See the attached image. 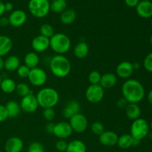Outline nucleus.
Listing matches in <instances>:
<instances>
[{
    "label": "nucleus",
    "mask_w": 152,
    "mask_h": 152,
    "mask_svg": "<svg viewBox=\"0 0 152 152\" xmlns=\"http://www.w3.org/2000/svg\"><path fill=\"white\" fill-rule=\"evenodd\" d=\"M147 98H148V101L151 105H152V89L148 92V96H147Z\"/></svg>",
    "instance_id": "obj_47"
},
{
    "label": "nucleus",
    "mask_w": 152,
    "mask_h": 152,
    "mask_svg": "<svg viewBox=\"0 0 152 152\" xmlns=\"http://www.w3.org/2000/svg\"><path fill=\"white\" fill-rule=\"evenodd\" d=\"M86 98L91 103H99L102 100L105 95V90L99 84L90 85L86 91Z\"/></svg>",
    "instance_id": "obj_7"
},
{
    "label": "nucleus",
    "mask_w": 152,
    "mask_h": 152,
    "mask_svg": "<svg viewBox=\"0 0 152 152\" xmlns=\"http://www.w3.org/2000/svg\"><path fill=\"white\" fill-rule=\"evenodd\" d=\"M28 79L32 86L35 87H41L47 82L48 76L45 70L37 67L31 69Z\"/></svg>",
    "instance_id": "obj_8"
},
{
    "label": "nucleus",
    "mask_w": 152,
    "mask_h": 152,
    "mask_svg": "<svg viewBox=\"0 0 152 152\" xmlns=\"http://www.w3.org/2000/svg\"><path fill=\"white\" fill-rule=\"evenodd\" d=\"M77 18V13L73 9H65L63 12L60 13V22L63 25H71L74 23Z\"/></svg>",
    "instance_id": "obj_25"
},
{
    "label": "nucleus",
    "mask_w": 152,
    "mask_h": 152,
    "mask_svg": "<svg viewBox=\"0 0 152 152\" xmlns=\"http://www.w3.org/2000/svg\"><path fill=\"white\" fill-rule=\"evenodd\" d=\"M28 152H45V151L42 144L39 142H33L28 146Z\"/></svg>",
    "instance_id": "obj_35"
},
{
    "label": "nucleus",
    "mask_w": 152,
    "mask_h": 152,
    "mask_svg": "<svg viewBox=\"0 0 152 152\" xmlns=\"http://www.w3.org/2000/svg\"><path fill=\"white\" fill-rule=\"evenodd\" d=\"M4 68V60L1 56H0V71Z\"/></svg>",
    "instance_id": "obj_48"
},
{
    "label": "nucleus",
    "mask_w": 152,
    "mask_h": 152,
    "mask_svg": "<svg viewBox=\"0 0 152 152\" xmlns=\"http://www.w3.org/2000/svg\"><path fill=\"white\" fill-rule=\"evenodd\" d=\"M19 105H20L21 109L27 114L34 113L39 107L37 97L33 94H30L28 96L22 97Z\"/></svg>",
    "instance_id": "obj_10"
},
{
    "label": "nucleus",
    "mask_w": 152,
    "mask_h": 152,
    "mask_svg": "<svg viewBox=\"0 0 152 152\" xmlns=\"http://www.w3.org/2000/svg\"><path fill=\"white\" fill-rule=\"evenodd\" d=\"M87 148L84 142L80 140H74L68 143L67 152H86Z\"/></svg>",
    "instance_id": "obj_28"
},
{
    "label": "nucleus",
    "mask_w": 152,
    "mask_h": 152,
    "mask_svg": "<svg viewBox=\"0 0 152 152\" xmlns=\"http://www.w3.org/2000/svg\"><path fill=\"white\" fill-rule=\"evenodd\" d=\"M24 143L21 138L18 137H10L4 144L5 152H21L23 149Z\"/></svg>",
    "instance_id": "obj_17"
},
{
    "label": "nucleus",
    "mask_w": 152,
    "mask_h": 152,
    "mask_svg": "<svg viewBox=\"0 0 152 152\" xmlns=\"http://www.w3.org/2000/svg\"><path fill=\"white\" fill-rule=\"evenodd\" d=\"M144 68L148 72L152 73V52L146 55L143 60Z\"/></svg>",
    "instance_id": "obj_38"
},
{
    "label": "nucleus",
    "mask_w": 152,
    "mask_h": 152,
    "mask_svg": "<svg viewBox=\"0 0 152 152\" xmlns=\"http://www.w3.org/2000/svg\"><path fill=\"white\" fill-rule=\"evenodd\" d=\"M49 68L55 77L64 78L71 73V64L69 59L64 55L56 54L50 59Z\"/></svg>",
    "instance_id": "obj_2"
},
{
    "label": "nucleus",
    "mask_w": 152,
    "mask_h": 152,
    "mask_svg": "<svg viewBox=\"0 0 152 152\" xmlns=\"http://www.w3.org/2000/svg\"><path fill=\"white\" fill-rule=\"evenodd\" d=\"M139 2L140 0H125V3L129 7H136Z\"/></svg>",
    "instance_id": "obj_42"
},
{
    "label": "nucleus",
    "mask_w": 152,
    "mask_h": 152,
    "mask_svg": "<svg viewBox=\"0 0 152 152\" xmlns=\"http://www.w3.org/2000/svg\"><path fill=\"white\" fill-rule=\"evenodd\" d=\"M91 130L92 133L99 136L101 134L105 132V127L102 123L96 121L92 123L91 126Z\"/></svg>",
    "instance_id": "obj_33"
},
{
    "label": "nucleus",
    "mask_w": 152,
    "mask_h": 152,
    "mask_svg": "<svg viewBox=\"0 0 152 152\" xmlns=\"http://www.w3.org/2000/svg\"><path fill=\"white\" fill-rule=\"evenodd\" d=\"M16 82L10 78H5L1 80L0 84V88L4 93L11 94L16 90Z\"/></svg>",
    "instance_id": "obj_29"
},
{
    "label": "nucleus",
    "mask_w": 152,
    "mask_h": 152,
    "mask_svg": "<svg viewBox=\"0 0 152 152\" xmlns=\"http://www.w3.org/2000/svg\"><path fill=\"white\" fill-rule=\"evenodd\" d=\"M117 82V77L116 74H113V73H106L101 77L99 85L105 90V89L112 88L116 85Z\"/></svg>",
    "instance_id": "obj_19"
},
{
    "label": "nucleus",
    "mask_w": 152,
    "mask_h": 152,
    "mask_svg": "<svg viewBox=\"0 0 152 152\" xmlns=\"http://www.w3.org/2000/svg\"><path fill=\"white\" fill-rule=\"evenodd\" d=\"M30 71H31V69L28 68L25 65H20L19 68H18V69L16 70V72H17L18 76L20 78L25 79L28 77Z\"/></svg>",
    "instance_id": "obj_37"
},
{
    "label": "nucleus",
    "mask_w": 152,
    "mask_h": 152,
    "mask_svg": "<svg viewBox=\"0 0 152 152\" xmlns=\"http://www.w3.org/2000/svg\"><path fill=\"white\" fill-rule=\"evenodd\" d=\"M9 25L14 28L22 26L27 21V14L22 10H15L10 13L8 17Z\"/></svg>",
    "instance_id": "obj_13"
},
{
    "label": "nucleus",
    "mask_w": 152,
    "mask_h": 152,
    "mask_svg": "<svg viewBox=\"0 0 152 152\" xmlns=\"http://www.w3.org/2000/svg\"><path fill=\"white\" fill-rule=\"evenodd\" d=\"M15 91H16V94L22 98L28 96L30 94H32V91H31V88H30V87L28 86V85H27L26 83H19V84L16 85Z\"/></svg>",
    "instance_id": "obj_31"
},
{
    "label": "nucleus",
    "mask_w": 152,
    "mask_h": 152,
    "mask_svg": "<svg viewBox=\"0 0 152 152\" xmlns=\"http://www.w3.org/2000/svg\"><path fill=\"white\" fill-rule=\"evenodd\" d=\"M132 64H133V67L134 70L139 69L140 67V65L139 62H134V63H132Z\"/></svg>",
    "instance_id": "obj_49"
},
{
    "label": "nucleus",
    "mask_w": 152,
    "mask_h": 152,
    "mask_svg": "<svg viewBox=\"0 0 152 152\" xmlns=\"http://www.w3.org/2000/svg\"><path fill=\"white\" fill-rule=\"evenodd\" d=\"M149 41H150V43H151V45H152V35L150 37V39H149Z\"/></svg>",
    "instance_id": "obj_52"
},
{
    "label": "nucleus",
    "mask_w": 152,
    "mask_h": 152,
    "mask_svg": "<svg viewBox=\"0 0 152 152\" xmlns=\"http://www.w3.org/2000/svg\"><path fill=\"white\" fill-rule=\"evenodd\" d=\"M134 138L130 134H124L118 137L117 145L122 149H128L133 146Z\"/></svg>",
    "instance_id": "obj_27"
},
{
    "label": "nucleus",
    "mask_w": 152,
    "mask_h": 152,
    "mask_svg": "<svg viewBox=\"0 0 152 152\" xmlns=\"http://www.w3.org/2000/svg\"><path fill=\"white\" fill-rule=\"evenodd\" d=\"M69 124L73 132L76 133H83L87 129L88 121L84 114L78 113L70 119Z\"/></svg>",
    "instance_id": "obj_9"
},
{
    "label": "nucleus",
    "mask_w": 152,
    "mask_h": 152,
    "mask_svg": "<svg viewBox=\"0 0 152 152\" xmlns=\"http://www.w3.org/2000/svg\"><path fill=\"white\" fill-rule=\"evenodd\" d=\"M4 106H5L7 115H8V118H15L18 117L22 111L20 105L14 100H10L7 102Z\"/></svg>",
    "instance_id": "obj_23"
},
{
    "label": "nucleus",
    "mask_w": 152,
    "mask_h": 152,
    "mask_svg": "<svg viewBox=\"0 0 152 152\" xmlns=\"http://www.w3.org/2000/svg\"><path fill=\"white\" fill-rule=\"evenodd\" d=\"M80 105L77 101L70 100L67 102L62 111V115L66 120H70L73 116L80 113Z\"/></svg>",
    "instance_id": "obj_15"
},
{
    "label": "nucleus",
    "mask_w": 152,
    "mask_h": 152,
    "mask_svg": "<svg viewBox=\"0 0 152 152\" xmlns=\"http://www.w3.org/2000/svg\"><path fill=\"white\" fill-rule=\"evenodd\" d=\"M7 118H8V115H7L5 106L0 104V123L5 121Z\"/></svg>",
    "instance_id": "obj_40"
},
{
    "label": "nucleus",
    "mask_w": 152,
    "mask_h": 152,
    "mask_svg": "<svg viewBox=\"0 0 152 152\" xmlns=\"http://www.w3.org/2000/svg\"><path fill=\"white\" fill-rule=\"evenodd\" d=\"M151 28H152V19H151Z\"/></svg>",
    "instance_id": "obj_55"
},
{
    "label": "nucleus",
    "mask_w": 152,
    "mask_h": 152,
    "mask_svg": "<svg viewBox=\"0 0 152 152\" xmlns=\"http://www.w3.org/2000/svg\"><path fill=\"white\" fill-rule=\"evenodd\" d=\"M43 118L48 122H51L53 119L55 118V111L53 108H45L44 111L42 113Z\"/></svg>",
    "instance_id": "obj_36"
},
{
    "label": "nucleus",
    "mask_w": 152,
    "mask_h": 152,
    "mask_svg": "<svg viewBox=\"0 0 152 152\" xmlns=\"http://www.w3.org/2000/svg\"><path fill=\"white\" fill-rule=\"evenodd\" d=\"M13 48V41L9 37L5 35H0V56H4L10 53Z\"/></svg>",
    "instance_id": "obj_20"
},
{
    "label": "nucleus",
    "mask_w": 152,
    "mask_h": 152,
    "mask_svg": "<svg viewBox=\"0 0 152 152\" xmlns=\"http://www.w3.org/2000/svg\"><path fill=\"white\" fill-rule=\"evenodd\" d=\"M142 1H151V0H142Z\"/></svg>",
    "instance_id": "obj_53"
},
{
    "label": "nucleus",
    "mask_w": 152,
    "mask_h": 152,
    "mask_svg": "<svg viewBox=\"0 0 152 152\" xmlns=\"http://www.w3.org/2000/svg\"><path fill=\"white\" fill-rule=\"evenodd\" d=\"M5 12V9H4V3L2 1L0 0V17L3 16V14Z\"/></svg>",
    "instance_id": "obj_46"
},
{
    "label": "nucleus",
    "mask_w": 152,
    "mask_h": 152,
    "mask_svg": "<svg viewBox=\"0 0 152 152\" xmlns=\"http://www.w3.org/2000/svg\"><path fill=\"white\" fill-rule=\"evenodd\" d=\"M118 135L112 131H105L99 136V141L104 146L111 147L117 145Z\"/></svg>",
    "instance_id": "obj_16"
},
{
    "label": "nucleus",
    "mask_w": 152,
    "mask_h": 152,
    "mask_svg": "<svg viewBox=\"0 0 152 152\" xmlns=\"http://www.w3.org/2000/svg\"><path fill=\"white\" fill-rule=\"evenodd\" d=\"M140 140H138L134 139L133 146H134V147L137 146V145H140Z\"/></svg>",
    "instance_id": "obj_50"
},
{
    "label": "nucleus",
    "mask_w": 152,
    "mask_h": 152,
    "mask_svg": "<svg viewBox=\"0 0 152 152\" xmlns=\"http://www.w3.org/2000/svg\"><path fill=\"white\" fill-rule=\"evenodd\" d=\"M31 47L36 53L45 51L50 48V39L42 35H38L33 39Z\"/></svg>",
    "instance_id": "obj_14"
},
{
    "label": "nucleus",
    "mask_w": 152,
    "mask_h": 152,
    "mask_svg": "<svg viewBox=\"0 0 152 152\" xmlns=\"http://www.w3.org/2000/svg\"><path fill=\"white\" fill-rule=\"evenodd\" d=\"M101 77H102V75L99 71H92L89 74L88 78V81L91 83V85H98L99 84V82H100Z\"/></svg>",
    "instance_id": "obj_34"
},
{
    "label": "nucleus",
    "mask_w": 152,
    "mask_h": 152,
    "mask_svg": "<svg viewBox=\"0 0 152 152\" xmlns=\"http://www.w3.org/2000/svg\"><path fill=\"white\" fill-rule=\"evenodd\" d=\"M50 2L48 0H30L28 7L30 13L37 19L47 16L50 11Z\"/></svg>",
    "instance_id": "obj_5"
},
{
    "label": "nucleus",
    "mask_w": 152,
    "mask_h": 152,
    "mask_svg": "<svg viewBox=\"0 0 152 152\" xmlns=\"http://www.w3.org/2000/svg\"><path fill=\"white\" fill-rule=\"evenodd\" d=\"M40 59L39 55L36 52H29L24 58V65H26L30 69L37 68L39 64Z\"/></svg>",
    "instance_id": "obj_24"
},
{
    "label": "nucleus",
    "mask_w": 152,
    "mask_h": 152,
    "mask_svg": "<svg viewBox=\"0 0 152 152\" xmlns=\"http://www.w3.org/2000/svg\"><path fill=\"white\" fill-rule=\"evenodd\" d=\"M126 114L129 120H135L141 115V108L137 103H129L126 106Z\"/></svg>",
    "instance_id": "obj_21"
},
{
    "label": "nucleus",
    "mask_w": 152,
    "mask_h": 152,
    "mask_svg": "<svg viewBox=\"0 0 152 152\" xmlns=\"http://www.w3.org/2000/svg\"><path fill=\"white\" fill-rule=\"evenodd\" d=\"M50 10L53 13H61L67 9L66 0H54L50 2Z\"/></svg>",
    "instance_id": "obj_30"
},
{
    "label": "nucleus",
    "mask_w": 152,
    "mask_h": 152,
    "mask_svg": "<svg viewBox=\"0 0 152 152\" xmlns=\"http://www.w3.org/2000/svg\"><path fill=\"white\" fill-rule=\"evenodd\" d=\"M149 124L145 120L142 118H138L134 120L131 126L130 134L133 137L134 139L142 140L148 136L149 133Z\"/></svg>",
    "instance_id": "obj_6"
},
{
    "label": "nucleus",
    "mask_w": 152,
    "mask_h": 152,
    "mask_svg": "<svg viewBox=\"0 0 152 152\" xmlns=\"http://www.w3.org/2000/svg\"><path fill=\"white\" fill-rule=\"evenodd\" d=\"M39 106L42 108H53L56 106L59 100V93L53 88H44L38 91L36 95Z\"/></svg>",
    "instance_id": "obj_3"
},
{
    "label": "nucleus",
    "mask_w": 152,
    "mask_h": 152,
    "mask_svg": "<svg viewBox=\"0 0 152 152\" xmlns=\"http://www.w3.org/2000/svg\"><path fill=\"white\" fill-rule=\"evenodd\" d=\"M39 33L40 35L50 39L54 34V30L51 25L48 23H45L40 26Z\"/></svg>",
    "instance_id": "obj_32"
},
{
    "label": "nucleus",
    "mask_w": 152,
    "mask_h": 152,
    "mask_svg": "<svg viewBox=\"0 0 152 152\" xmlns=\"http://www.w3.org/2000/svg\"><path fill=\"white\" fill-rule=\"evenodd\" d=\"M136 12L138 16L143 19H149L152 17V2L151 1H141L136 7Z\"/></svg>",
    "instance_id": "obj_18"
},
{
    "label": "nucleus",
    "mask_w": 152,
    "mask_h": 152,
    "mask_svg": "<svg viewBox=\"0 0 152 152\" xmlns=\"http://www.w3.org/2000/svg\"><path fill=\"white\" fill-rule=\"evenodd\" d=\"M55 147H56V149L59 152L66 151L67 148H68V142L65 140H59L56 142Z\"/></svg>",
    "instance_id": "obj_39"
},
{
    "label": "nucleus",
    "mask_w": 152,
    "mask_h": 152,
    "mask_svg": "<svg viewBox=\"0 0 152 152\" xmlns=\"http://www.w3.org/2000/svg\"><path fill=\"white\" fill-rule=\"evenodd\" d=\"M149 129H151V131L152 132V120H151V123H150V124H149Z\"/></svg>",
    "instance_id": "obj_51"
},
{
    "label": "nucleus",
    "mask_w": 152,
    "mask_h": 152,
    "mask_svg": "<svg viewBox=\"0 0 152 152\" xmlns=\"http://www.w3.org/2000/svg\"><path fill=\"white\" fill-rule=\"evenodd\" d=\"M123 97L129 103H139L145 97V91L142 83L134 79H128L122 86Z\"/></svg>",
    "instance_id": "obj_1"
},
{
    "label": "nucleus",
    "mask_w": 152,
    "mask_h": 152,
    "mask_svg": "<svg viewBox=\"0 0 152 152\" xmlns=\"http://www.w3.org/2000/svg\"><path fill=\"white\" fill-rule=\"evenodd\" d=\"M89 52L88 45L86 42H80L74 48V54L77 59H84L88 56Z\"/></svg>",
    "instance_id": "obj_22"
},
{
    "label": "nucleus",
    "mask_w": 152,
    "mask_h": 152,
    "mask_svg": "<svg viewBox=\"0 0 152 152\" xmlns=\"http://www.w3.org/2000/svg\"><path fill=\"white\" fill-rule=\"evenodd\" d=\"M54 126H55V123H51V122H48V123L45 126V131L48 134H53Z\"/></svg>",
    "instance_id": "obj_43"
},
{
    "label": "nucleus",
    "mask_w": 152,
    "mask_h": 152,
    "mask_svg": "<svg viewBox=\"0 0 152 152\" xmlns=\"http://www.w3.org/2000/svg\"><path fill=\"white\" fill-rule=\"evenodd\" d=\"M1 80H1V76H0V84H1Z\"/></svg>",
    "instance_id": "obj_54"
},
{
    "label": "nucleus",
    "mask_w": 152,
    "mask_h": 152,
    "mask_svg": "<svg viewBox=\"0 0 152 152\" xmlns=\"http://www.w3.org/2000/svg\"><path fill=\"white\" fill-rule=\"evenodd\" d=\"M4 9L5 12H12L13 10V4L11 2L4 3Z\"/></svg>",
    "instance_id": "obj_45"
},
{
    "label": "nucleus",
    "mask_w": 152,
    "mask_h": 152,
    "mask_svg": "<svg viewBox=\"0 0 152 152\" xmlns=\"http://www.w3.org/2000/svg\"><path fill=\"white\" fill-rule=\"evenodd\" d=\"M64 152H67V151H64Z\"/></svg>",
    "instance_id": "obj_58"
},
{
    "label": "nucleus",
    "mask_w": 152,
    "mask_h": 152,
    "mask_svg": "<svg viewBox=\"0 0 152 152\" xmlns=\"http://www.w3.org/2000/svg\"><path fill=\"white\" fill-rule=\"evenodd\" d=\"M9 25L8 18L5 16H1L0 17V26L1 27H6Z\"/></svg>",
    "instance_id": "obj_44"
},
{
    "label": "nucleus",
    "mask_w": 152,
    "mask_h": 152,
    "mask_svg": "<svg viewBox=\"0 0 152 152\" xmlns=\"http://www.w3.org/2000/svg\"><path fill=\"white\" fill-rule=\"evenodd\" d=\"M99 152H104V151H99Z\"/></svg>",
    "instance_id": "obj_57"
},
{
    "label": "nucleus",
    "mask_w": 152,
    "mask_h": 152,
    "mask_svg": "<svg viewBox=\"0 0 152 152\" xmlns=\"http://www.w3.org/2000/svg\"><path fill=\"white\" fill-rule=\"evenodd\" d=\"M128 104H129V102H128L123 97L119 99L117 102V107L120 108H126V106L128 105Z\"/></svg>",
    "instance_id": "obj_41"
},
{
    "label": "nucleus",
    "mask_w": 152,
    "mask_h": 152,
    "mask_svg": "<svg viewBox=\"0 0 152 152\" xmlns=\"http://www.w3.org/2000/svg\"><path fill=\"white\" fill-rule=\"evenodd\" d=\"M73 131L68 122H59L54 126L53 134L59 140H65L69 137Z\"/></svg>",
    "instance_id": "obj_11"
},
{
    "label": "nucleus",
    "mask_w": 152,
    "mask_h": 152,
    "mask_svg": "<svg viewBox=\"0 0 152 152\" xmlns=\"http://www.w3.org/2000/svg\"><path fill=\"white\" fill-rule=\"evenodd\" d=\"M134 71V69L132 62L129 61H123L120 62L116 68V75L121 79L128 80L133 74Z\"/></svg>",
    "instance_id": "obj_12"
},
{
    "label": "nucleus",
    "mask_w": 152,
    "mask_h": 152,
    "mask_svg": "<svg viewBox=\"0 0 152 152\" xmlns=\"http://www.w3.org/2000/svg\"><path fill=\"white\" fill-rule=\"evenodd\" d=\"M48 1H54V0H48Z\"/></svg>",
    "instance_id": "obj_56"
},
{
    "label": "nucleus",
    "mask_w": 152,
    "mask_h": 152,
    "mask_svg": "<svg viewBox=\"0 0 152 152\" xmlns=\"http://www.w3.org/2000/svg\"><path fill=\"white\" fill-rule=\"evenodd\" d=\"M20 65V60L18 56L15 55H10L8 57L6 58L4 60V69L7 71H16Z\"/></svg>",
    "instance_id": "obj_26"
},
{
    "label": "nucleus",
    "mask_w": 152,
    "mask_h": 152,
    "mask_svg": "<svg viewBox=\"0 0 152 152\" xmlns=\"http://www.w3.org/2000/svg\"><path fill=\"white\" fill-rule=\"evenodd\" d=\"M71 47L70 37L63 33H56L50 38V48L59 55H64Z\"/></svg>",
    "instance_id": "obj_4"
}]
</instances>
